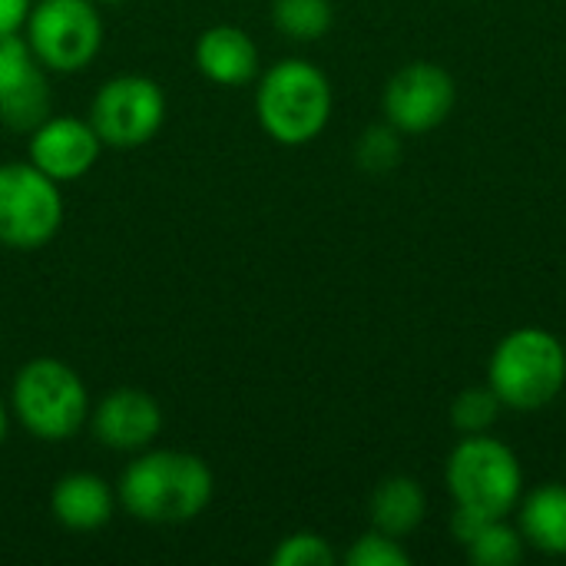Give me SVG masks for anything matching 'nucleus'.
<instances>
[{
	"instance_id": "obj_1",
	"label": "nucleus",
	"mask_w": 566,
	"mask_h": 566,
	"mask_svg": "<svg viewBox=\"0 0 566 566\" xmlns=\"http://www.w3.org/2000/svg\"><path fill=\"white\" fill-rule=\"evenodd\" d=\"M216 491V478L199 454L146 451L119 478V504L143 524L196 521Z\"/></svg>"
},
{
	"instance_id": "obj_2",
	"label": "nucleus",
	"mask_w": 566,
	"mask_h": 566,
	"mask_svg": "<svg viewBox=\"0 0 566 566\" xmlns=\"http://www.w3.org/2000/svg\"><path fill=\"white\" fill-rule=\"evenodd\" d=\"M332 106L335 96L328 76L302 56L272 63L255 90L259 126L279 146H305L318 139L332 119Z\"/></svg>"
},
{
	"instance_id": "obj_3",
	"label": "nucleus",
	"mask_w": 566,
	"mask_h": 566,
	"mask_svg": "<svg viewBox=\"0 0 566 566\" xmlns=\"http://www.w3.org/2000/svg\"><path fill=\"white\" fill-rule=\"evenodd\" d=\"M488 385L511 411H544L560 398L566 385L564 342L541 325L514 328L497 342L488 361Z\"/></svg>"
},
{
	"instance_id": "obj_4",
	"label": "nucleus",
	"mask_w": 566,
	"mask_h": 566,
	"mask_svg": "<svg viewBox=\"0 0 566 566\" xmlns=\"http://www.w3.org/2000/svg\"><path fill=\"white\" fill-rule=\"evenodd\" d=\"M454 507L488 521L511 517L524 497V468L511 444L494 434H461L444 468Z\"/></svg>"
},
{
	"instance_id": "obj_5",
	"label": "nucleus",
	"mask_w": 566,
	"mask_h": 566,
	"mask_svg": "<svg viewBox=\"0 0 566 566\" xmlns=\"http://www.w3.org/2000/svg\"><path fill=\"white\" fill-rule=\"evenodd\" d=\"M10 408L17 421L36 441H70L90 418V395L83 378L56 361V358H33L27 361L10 388Z\"/></svg>"
},
{
	"instance_id": "obj_6",
	"label": "nucleus",
	"mask_w": 566,
	"mask_h": 566,
	"mask_svg": "<svg viewBox=\"0 0 566 566\" xmlns=\"http://www.w3.org/2000/svg\"><path fill=\"white\" fill-rule=\"evenodd\" d=\"M23 30L33 60L53 73L86 70L103 46V17L93 0H36Z\"/></svg>"
},
{
	"instance_id": "obj_7",
	"label": "nucleus",
	"mask_w": 566,
	"mask_h": 566,
	"mask_svg": "<svg viewBox=\"0 0 566 566\" xmlns=\"http://www.w3.org/2000/svg\"><path fill=\"white\" fill-rule=\"evenodd\" d=\"M63 226L60 182L27 163L0 166V245L33 252L53 242Z\"/></svg>"
},
{
	"instance_id": "obj_8",
	"label": "nucleus",
	"mask_w": 566,
	"mask_h": 566,
	"mask_svg": "<svg viewBox=\"0 0 566 566\" xmlns=\"http://www.w3.org/2000/svg\"><path fill=\"white\" fill-rule=\"evenodd\" d=\"M90 123L103 146L139 149L166 123V93L156 80L139 73L113 76L96 90L90 103Z\"/></svg>"
},
{
	"instance_id": "obj_9",
	"label": "nucleus",
	"mask_w": 566,
	"mask_h": 566,
	"mask_svg": "<svg viewBox=\"0 0 566 566\" xmlns=\"http://www.w3.org/2000/svg\"><path fill=\"white\" fill-rule=\"evenodd\" d=\"M458 103L454 76L431 60H411L391 73L381 93L385 119L401 136H421L438 129Z\"/></svg>"
},
{
	"instance_id": "obj_10",
	"label": "nucleus",
	"mask_w": 566,
	"mask_h": 566,
	"mask_svg": "<svg viewBox=\"0 0 566 566\" xmlns=\"http://www.w3.org/2000/svg\"><path fill=\"white\" fill-rule=\"evenodd\" d=\"M30 163L46 172L53 182H73L83 179L99 153L103 139L96 136L90 119L80 116H46L33 133H30Z\"/></svg>"
},
{
	"instance_id": "obj_11",
	"label": "nucleus",
	"mask_w": 566,
	"mask_h": 566,
	"mask_svg": "<svg viewBox=\"0 0 566 566\" xmlns=\"http://www.w3.org/2000/svg\"><path fill=\"white\" fill-rule=\"evenodd\" d=\"M93 434L113 451H143L163 431V408L139 388L109 391L90 415Z\"/></svg>"
},
{
	"instance_id": "obj_12",
	"label": "nucleus",
	"mask_w": 566,
	"mask_h": 566,
	"mask_svg": "<svg viewBox=\"0 0 566 566\" xmlns=\"http://www.w3.org/2000/svg\"><path fill=\"white\" fill-rule=\"evenodd\" d=\"M196 66L219 86H245L259 76V46L242 27L216 23L196 40Z\"/></svg>"
},
{
	"instance_id": "obj_13",
	"label": "nucleus",
	"mask_w": 566,
	"mask_h": 566,
	"mask_svg": "<svg viewBox=\"0 0 566 566\" xmlns=\"http://www.w3.org/2000/svg\"><path fill=\"white\" fill-rule=\"evenodd\" d=\"M113 507H116V497H113L109 484L86 471L60 478L50 494L53 521L73 534H90V531L106 527L113 517Z\"/></svg>"
},
{
	"instance_id": "obj_14",
	"label": "nucleus",
	"mask_w": 566,
	"mask_h": 566,
	"mask_svg": "<svg viewBox=\"0 0 566 566\" xmlns=\"http://www.w3.org/2000/svg\"><path fill=\"white\" fill-rule=\"evenodd\" d=\"M517 507L524 544L547 557H566V484H541L524 494Z\"/></svg>"
},
{
	"instance_id": "obj_15",
	"label": "nucleus",
	"mask_w": 566,
	"mask_h": 566,
	"mask_svg": "<svg viewBox=\"0 0 566 566\" xmlns=\"http://www.w3.org/2000/svg\"><path fill=\"white\" fill-rule=\"evenodd\" d=\"M368 517H371V527L381 531V534H391V537H408L415 534L424 517H428V494L424 488L415 481V478H385L375 491H371V501H368Z\"/></svg>"
},
{
	"instance_id": "obj_16",
	"label": "nucleus",
	"mask_w": 566,
	"mask_h": 566,
	"mask_svg": "<svg viewBox=\"0 0 566 566\" xmlns=\"http://www.w3.org/2000/svg\"><path fill=\"white\" fill-rule=\"evenodd\" d=\"M46 116H53V90L36 63V70L0 103V123L17 133H33Z\"/></svg>"
},
{
	"instance_id": "obj_17",
	"label": "nucleus",
	"mask_w": 566,
	"mask_h": 566,
	"mask_svg": "<svg viewBox=\"0 0 566 566\" xmlns=\"http://www.w3.org/2000/svg\"><path fill=\"white\" fill-rule=\"evenodd\" d=\"M272 23L289 40H322L335 23L332 0H275L272 3Z\"/></svg>"
},
{
	"instance_id": "obj_18",
	"label": "nucleus",
	"mask_w": 566,
	"mask_h": 566,
	"mask_svg": "<svg viewBox=\"0 0 566 566\" xmlns=\"http://www.w3.org/2000/svg\"><path fill=\"white\" fill-rule=\"evenodd\" d=\"M524 537L517 527L507 524V517L484 521L481 531L464 544L468 557L478 566H514L524 560Z\"/></svg>"
},
{
	"instance_id": "obj_19",
	"label": "nucleus",
	"mask_w": 566,
	"mask_h": 566,
	"mask_svg": "<svg viewBox=\"0 0 566 566\" xmlns=\"http://www.w3.org/2000/svg\"><path fill=\"white\" fill-rule=\"evenodd\" d=\"M501 411H504V405L491 391V385L464 388L451 405V424L458 434H488L497 424Z\"/></svg>"
},
{
	"instance_id": "obj_20",
	"label": "nucleus",
	"mask_w": 566,
	"mask_h": 566,
	"mask_svg": "<svg viewBox=\"0 0 566 566\" xmlns=\"http://www.w3.org/2000/svg\"><path fill=\"white\" fill-rule=\"evenodd\" d=\"M355 159L371 176L391 172L401 163V133L388 119L381 126H368L355 146Z\"/></svg>"
},
{
	"instance_id": "obj_21",
	"label": "nucleus",
	"mask_w": 566,
	"mask_h": 566,
	"mask_svg": "<svg viewBox=\"0 0 566 566\" xmlns=\"http://www.w3.org/2000/svg\"><path fill=\"white\" fill-rule=\"evenodd\" d=\"M335 560H338L335 547L315 531L289 534L272 551V566H332Z\"/></svg>"
},
{
	"instance_id": "obj_22",
	"label": "nucleus",
	"mask_w": 566,
	"mask_h": 566,
	"mask_svg": "<svg viewBox=\"0 0 566 566\" xmlns=\"http://www.w3.org/2000/svg\"><path fill=\"white\" fill-rule=\"evenodd\" d=\"M345 564L348 566H408L411 554L401 547L398 537L381 534V531H368L361 534L348 551H345Z\"/></svg>"
},
{
	"instance_id": "obj_23",
	"label": "nucleus",
	"mask_w": 566,
	"mask_h": 566,
	"mask_svg": "<svg viewBox=\"0 0 566 566\" xmlns=\"http://www.w3.org/2000/svg\"><path fill=\"white\" fill-rule=\"evenodd\" d=\"M36 70V60L20 33H0V103Z\"/></svg>"
},
{
	"instance_id": "obj_24",
	"label": "nucleus",
	"mask_w": 566,
	"mask_h": 566,
	"mask_svg": "<svg viewBox=\"0 0 566 566\" xmlns=\"http://www.w3.org/2000/svg\"><path fill=\"white\" fill-rule=\"evenodd\" d=\"M33 0H0V33H20Z\"/></svg>"
},
{
	"instance_id": "obj_25",
	"label": "nucleus",
	"mask_w": 566,
	"mask_h": 566,
	"mask_svg": "<svg viewBox=\"0 0 566 566\" xmlns=\"http://www.w3.org/2000/svg\"><path fill=\"white\" fill-rule=\"evenodd\" d=\"M7 428H10V415H7V405L0 401V444L7 441Z\"/></svg>"
},
{
	"instance_id": "obj_26",
	"label": "nucleus",
	"mask_w": 566,
	"mask_h": 566,
	"mask_svg": "<svg viewBox=\"0 0 566 566\" xmlns=\"http://www.w3.org/2000/svg\"><path fill=\"white\" fill-rule=\"evenodd\" d=\"M103 3H126V0H103Z\"/></svg>"
}]
</instances>
